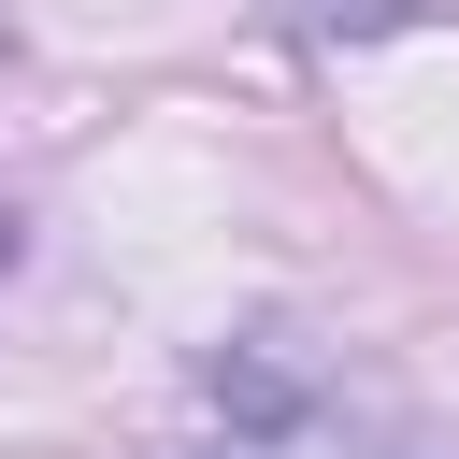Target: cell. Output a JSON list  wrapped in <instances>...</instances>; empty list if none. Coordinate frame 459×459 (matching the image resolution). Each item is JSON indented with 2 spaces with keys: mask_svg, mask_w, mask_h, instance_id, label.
<instances>
[{
  "mask_svg": "<svg viewBox=\"0 0 459 459\" xmlns=\"http://www.w3.org/2000/svg\"><path fill=\"white\" fill-rule=\"evenodd\" d=\"M230 459H301V445H230Z\"/></svg>",
  "mask_w": 459,
  "mask_h": 459,
  "instance_id": "7a4b0ae2",
  "label": "cell"
},
{
  "mask_svg": "<svg viewBox=\"0 0 459 459\" xmlns=\"http://www.w3.org/2000/svg\"><path fill=\"white\" fill-rule=\"evenodd\" d=\"M287 29H316V43H373V29H416V0H273Z\"/></svg>",
  "mask_w": 459,
  "mask_h": 459,
  "instance_id": "6da1fadb",
  "label": "cell"
},
{
  "mask_svg": "<svg viewBox=\"0 0 459 459\" xmlns=\"http://www.w3.org/2000/svg\"><path fill=\"white\" fill-rule=\"evenodd\" d=\"M0 258H14V230H0Z\"/></svg>",
  "mask_w": 459,
  "mask_h": 459,
  "instance_id": "3957f363",
  "label": "cell"
}]
</instances>
